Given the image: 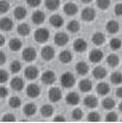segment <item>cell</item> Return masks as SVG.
<instances>
[{"label":"cell","mask_w":122,"mask_h":123,"mask_svg":"<svg viewBox=\"0 0 122 123\" xmlns=\"http://www.w3.org/2000/svg\"><path fill=\"white\" fill-rule=\"evenodd\" d=\"M61 84L64 88H72L75 85V76L71 72H64L61 76Z\"/></svg>","instance_id":"6da1fadb"},{"label":"cell","mask_w":122,"mask_h":123,"mask_svg":"<svg viewBox=\"0 0 122 123\" xmlns=\"http://www.w3.org/2000/svg\"><path fill=\"white\" fill-rule=\"evenodd\" d=\"M49 37H50V32L46 29H44V27L43 29H38L34 32V40L37 43H40V44L45 43V42H47Z\"/></svg>","instance_id":"7a4b0ae2"},{"label":"cell","mask_w":122,"mask_h":123,"mask_svg":"<svg viewBox=\"0 0 122 123\" xmlns=\"http://www.w3.org/2000/svg\"><path fill=\"white\" fill-rule=\"evenodd\" d=\"M40 78H42V82H43L44 84L51 85V84H53L55 80H56V75H55L53 71L47 70V71H44V72H43V75H42Z\"/></svg>","instance_id":"3957f363"},{"label":"cell","mask_w":122,"mask_h":123,"mask_svg":"<svg viewBox=\"0 0 122 123\" xmlns=\"http://www.w3.org/2000/svg\"><path fill=\"white\" fill-rule=\"evenodd\" d=\"M21 57L25 62H33L37 57V52L33 47H26V49H24Z\"/></svg>","instance_id":"277c9868"},{"label":"cell","mask_w":122,"mask_h":123,"mask_svg":"<svg viewBox=\"0 0 122 123\" xmlns=\"http://www.w3.org/2000/svg\"><path fill=\"white\" fill-rule=\"evenodd\" d=\"M69 42V36L64 32H58L56 36H55V44L58 46H64L68 44Z\"/></svg>","instance_id":"5b68a950"},{"label":"cell","mask_w":122,"mask_h":123,"mask_svg":"<svg viewBox=\"0 0 122 123\" xmlns=\"http://www.w3.org/2000/svg\"><path fill=\"white\" fill-rule=\"evenodd\" d=\"M103 57H104L103 52L101 50H98V49L92 50L91 52L89 53V61L91 62V63H100V62L103 59Z\"/></svg>","instance_id":"8992f818"},{"label":"cell","mask_w":122,"mask_h":123,"mask_svg":"<svg viewBox=\"0 0 122 123\" xmlns=\"http://www.w3.org/2000/svg\"><path fill=\"white\" fill-rule=\"evenodd\" d=\"M82 19L85 20V21H92L96 17V12L95 10L91 7H85L83 11H82Z\"/></svg>","instance_id":"52a82bcc"},{"label":"cell","mask_w":122,"mask_h":123,"mask_svg":"<svg viewBox=\"0 0 122 123\" xmlns=\"http://www.w3.org/2000/svg\"><path fill=\"white\" fill-rule=\"evenodd\" d=\"M40 55H42V58H43L44 61H51V59L55 57V50H53L51 46H44V47L42 49Z\"/></svg>","instance_id":"ba28073f"},{"label":"cell","mask_w":122,"mask_h":123,"mask_svg":"<svg viewBox=\"0 0 122 123\" xmlns=\"http://www.w3.org/2000/svg\"><path fill=\"white\" fill-rule=\"evenodd\" d=\"M87 47H88L87 42H85L84 39H82V38H78V39H76V40L74 42V49H75L76 52L82 53V52H84V51L87 50Z\"/></svg>","instance_id":"9c48e42d"},{"label":"cell","mask_w":122,"mask_h":123,"mask_svg":"<svg viewBox=\"0 0 122 123\" xmlns=\"http://www.w3.org/2000/svg\"><path fill=\"white\" fill-rule=\"evenodd\" d=\"M24 75H25V77H26L27 79L33 80V79H36V78L38 77L39 72H38V69H37L36 66H27V68L25 69Z\"/></svg>","instance_id":"30bf717a"},{"label":"cell","mask_w":122,"mask_h":123,"mask_svg":"<svg viewBox=\"0 0 122 123\" xmlns=\"http://www.w3.org/2000/svg\"><path fill=\"white\" fill-rule=\"evenodd\" d=\"M26 93L31 98H36L40 95V88L37 84H30L26 89Z\"/></svg>","instance_id":"8fae6325"},{"label":"cell","mask_w":122,"mask_h":123,"mask_svg":"<svg viewBox=\"0 0 122 123\" xmlns=\"http://www.w3.org/2000/svg\"><path fill=\"white\" fill-rule=\"evenodd\" d=\"M50 24H51V26H53L56 29H59L64 24V19L59 14H53L50 17Z\"/></svg>","instance_id":"7c38bea8"},{"label":"cell","mask_w":122,"mask_h":123,"mask_svg":"<svg viewBox=\"0 0 122 123\" xmlns=\"http://www.w3.org/2000/svg\"><path fill=\"white\" fill-rule=\"evenodd\" d=\"M62 98V91L58 88H51L49 91V99L51 102H58Z\"/></svg>","instance_id":"4fadbf2b"},{"label":"cell","mask_w":122,"mask_h":123,"mask_svg":"<svg viewBox=\"0 0 122 123\" xmlns=\"http://www.w3.org/2000/svg\"><path fill=\"white\" fill-rule=\"evenodd\" d=\"M0 29L2 31H11L13 29V21H12V19L11 18H7V17H5V18H2V19H0Z\"/></svg>","instance_id":"5bb4252c"},{"label":"cell","mask_w":122,"mask_h":123,"mask_svg":"<svg viewBox=\"0 0 122 123\" xmlns=\"http://www.w3.org/2000/svg\"><path fill=\"white\" fill-rule=\"evenodd\" d=\"M31 19H32V23H33V24L40 25V24H43L44 20H45V14H44L42 11H36V12H33Z\"/></svg>","instance_id":"9a60e30c"},{"label":"cell","mask_w":122,"mask_h":123,"mask_svg":"<svg viewBox=\"0 0 122 123\" xmlns=\"http://www.w3.org/2000/svg\"><path fill=\"white\" fill-rule=\"evenodd\" d=\"M78 88L82 92H89L92 89V83L90 79L85 78V79H82L78 84Z\"/></svg>","instance_id":"2e32d148"},{"label":"cell","mask_w":122,"mask_h":123,"mask_svg":"<svg viewBox=\"0 0 122 123\" xmlns=\"http://www.w3.org/2000/svg\"><path fill=\"white\" fill-rule=\"evenodd\" d=\"M106 30H107L108 33H110V34H115V33H117L119 30H120V25H119L117 21L110 20V21H108L107 25H106Z\"/></svg>","instance_id":"e0dca14e"},{"label":"cell","mask_w":122,"mask_h":123,"mask_svg":"<svg viewBox=\"0 0 122 123\" xmlns=\"http://www.w3.org/2000/svg\"><path fill=\"white\" fill-rule=\"evenodd\" d=\"M11 88H12L14 91H21L23 88H24V80H23L20 77H14V78L11 80Z\"/></svg>","instance_id":"ac0fdd59"},{"label":"cell","mask_w":122,"mask_h":123,"mask_svg":"<svg viewBox=\"0 0 122 123\" xmlns=\"http://www.w3.org/2000/svg\"><path fill=\"white\" fill-rule=\"evenodd\" d=\"M96 90H97V93H98V95H101V96H107L108 93L110 92V86H109V84H107V83L101 82V83L97 84Z\"/></svg>","instance_id":"d6986e66"},{"label":"cell","mask_w":122,"mask_h":123,"mask_svg":"<svg viewBox=\"0 0 122 123\" xmlns=\"http://www.w3.org/2000/svg\"><path fill=\"white\" fill-rule=\"evenodd\" d=\"M76 71L78 75L84 76V75H87L89 72V66H88V64L85 62H78L76 64Z\"/></svg>","instance_id":"ffe728a7"},{"label":"cell","mask_w":122,"mask_h":123,"mask_svg":"<svg viewBox=\"0 0 122 123\" xmlns=\"http://www.w3.org/2000/svg\"><path fill=\"white\" fill-rule=\"evenodd\" d=\"M84 105H87L88 108H90V109H94V108H96L98 105V99H97V97H95V96H87L85 98H84Z\"/></svg>","instance_id":"44dd1931"},{"label":"cell","mask_w":122,"mask_h":123,"mask_svg":"<svg viewBox=\"0 0 122 123\" xmlns=\"http://www.w3.org/2000/svg\"><path fill=\"white\" fill-rule=\"evenodd\" d=\"M66 103L70 105H77L79 103V95L77 92H70L66 95Z\"/></svg>","instance_id":"7402d4cb"},{"label":"cell","mask_w":122,"mask_h":123,"mask_svg":"<svg viewBox=\"0 0 122 123\" xmlns=\"http://www.w3.org/2000/svg\"><path fill=\"white\" fill-rule=\"evenodd\" d=\"M92 76L95 77L96 79H103L104 77L107 76V70H106L103 66H97V68L94 69Z\"/></svg>","instance_id":"603a6c76"},{"label":"cell","mask_w":122,"mask_h":123,"mask_svg":"<svg viewBox=\"0 0 122 123\" xmlns=\"http://www.w3.org/2000/svg\"><path fill=\"white\" fill-rule=\"evenodd\" d=\"M64 13L66 15H75L77 13V11H78V8H77V6L75 4H72V2H68L65 6H64Z\"/></svg>","instance_id":"cb8c5ba5"},{"label":"cell","mask_w":122,"mask_h":123,"mask_svg":"<svg viewBox=\"0 0 122 123\" xmlns=\"http://www.w3.org/2000/svg\"><path fill=\"white\" fill-rule=\"evenodd\" d=\"M91 40H92V43H94L95 45H102V44L106 42V37H104L103 33H101V32H96L95 34H92Z\"/></svg>","instance_id":"d4e9b609"},{"label":"cell","mask_w":122,"mask_h":123,"mask_svg":"<svg viewBox=\"0 0 122 123\" xmlns=\"http://www.w3.org/2000/svg\"><path fill=\"white\" fill-rule=\"evenodd\" d=\"M59 61H61L63 64L70 63V62L72 61V55H71V52L68 51V50L62 51L61 53H59Z\"/></svg>","instance_id":"484cf974"},{"label":"cell","mask_w":122,"mask_h":123,"mask_svg":"<svg viewBox=\"0 0 122 123\" xmlns=\"http://www.w3.org/2000/svg\"><path fill=\"white\" fill-rule=\"evenodd\" d=\"M26 14H27V11H26L25 7H23V6H18V7H15V10H14L15 19L21 20V19H24V18L26 17Z\"/></svg>","instance_id":"4316f807"},{"label":"cell","mask_w":122,"mask_h":123,"mask_svg":"<svg viewBox=\"0 0 122 123\" xmlns=\"http://www.w3.org/2000/svg\"><path fill=\"white\" fill-rule=\"evenodd\" d=\"M8 46H10V49H11L12 51L17 52V51H19V50L21 49L23 43H21V40H20V39L13 38V39H11V40H10V44H8Z\"/></svg>","instance_id":"83f0119b"},{"label":"cell","mask_w":122,"mask_h":123,"mask_svg":"<svg viewBox=\"0 0 122 123\" xmlns=\"http://www.w3.org/2000/svg\"><path fill=\"white\" fill-rule=\"evenodd\" d=\"M37 111V107L34 103H27L25 107H24V114L26 116H33Z\"/></svg>","instance_id":"f1b7e54d"},{"label":"cell","mask_w":122,"mask_h":123,"mask_svg":"<svg viewBox=\"0 0 122 123\" xmlns=\"http://www.w3.org/2000/svg\"><path fill=\"white\" fill-rule=\"evenodd\" d=\"M61 5V1L59 0H45V6L47 10L50 11H56Z\"/></svg>","instance_id":"f546056e"},{"label":"cell","mask_w":122,"mask_h":123,"mask_svg":"<svg viewBox=\"0 0 122 123\" xmlns=\"http://www.w3.org/2000/svg\"><path fill=\"white\" fill-rule=\"evenodd\" d=\"M119 63H120V58H119L117 55H109L107 57V64L109 66H111V68L117 66Z\"/></svg>","instance_id":"4dcf8cb0"},{"label":"cell","mask_w":122,"mask_h":123,"mask_svg":"<svg viewBox=\"0 0 122 123\" xmlns=\"http://www.w3.org/2000/svg\"><path fill=\"white\" fill-rule=\"evenodd\" d=\"M17 31H18V33H19L20 36L26 37V36H29V34H30L31 29H30V26H29L27 24H20V25L18 26Z\"/></svg>","instance_id":"1f68e13d"},{"label":"cell","mask_w":122,"mask_h":123,"mask_svg":"<svg viewBox=\"0 0 122 123\" xmlns=\"http://www.w3.org/2000/svg\"><path fill=\"white\" fill-rule=\"evenodd\" d=\"M102 107H103V109H106V110H111V109H114V107H115V101L113 98H110V97H106L102 101Z\"/></svg>","instance_id":"d6a6232c"},{"label":"cell","mask_w":122,"mask_h":123,"mask_svg":"<svg viewBox=\"0 0 122 123\" xmlns=\"http://www.w3.org/2000/svg\"><path fill=\"white\" fill-rule=\"evenodd\" d=\"M40 114L44 116V117H50L52 114H53V108L51 107L50 104H45L40 108Z\"/></svg>","instance_id":"836d02e7"},{"label":"cell","mask_w":122,"mask_h":123,"mask_svg":"<svg viewBox=\"0 0 122 123\" xmlns=\"http://www.w3.org/2000/svg\"><path fill=\"white\" fill-rule=\"evenodd\" d=\"M110 80H111L113 84H116V85L121 84L122 83V74L121 72H119V71L113 72V74L110 75Z\"/></svg>","instance_id":"e575fe53"},{"label":"cell","mask_w":122,"mask_h":123,"mask_svg":"<svg viewBox=\"0 0 122 123\" xmlns=\"http://www.w3.org/2000/svg\"><path fill=\"white\" fill-rule=\"evenodd\" d=\"M109 46H110V49L111 50H114V51H116V50H120L122 46V42L120 38H113L111 40H110V43H109Z\"/></svg>","instance_id":"d590c367"},{"label":"cell","mask_w":122,"mask_h":123,"mask_svg":"<svg viewBox=\"0 0 122 123\" xmlns=\"http://www.w3.org/2000/svg\"><path fill=\"white\" fill-rule=\"evenodd\" d=\"M79 27H81V25H79V23L76 21V20H71V21L68 24V30H69V32H71V33L78 32Z\"/></svg>","instance_id":"8d00e7d4"},{"label":"cell","mask_w":122,"mask_h":123,"mask_svg":"<svg viewBox=\"0 0 122 123\" xmlns=\"http://www.w3.org/2000/svg\"><path fill=\"white\" fill-rule=\"evenodd\" d=\"M8 104H10V107H11V108L17 109V108L20 107V104H21V101H20V98H19V97L13 96V97H11V98H10V101H8Z\"/></svg>","instance_id":"74e56055"},{"label":"cell","mask_w":122,"mask_h":123,"mask_svg":"<svg viewBox=\"0 0 122 123\" xmlns=\"http://www.w3.org/2000/svg\"><path fill=\"white\" fill-rule=\"evenodd\" d=\"M10 69H11V71H12L13 74H18V72L21 70V64H20V62L13 61L11 63V65H10Z\"/></svg>","instance_id":"f35d334b"},{"label":"cell","mask_w":122,"mask_h":123,"mask_svg":"<svg viewBox=\"0 0 122 123\" xmlns=\"http://www.w3.org/2000/svg\"><path fill=\"white\" fill-rule=\"evenodd\" d=\"M96 5L101 10H107L110 6V0H96Z\"/></svg>","instance_id":"ab89813d"},{"label":"cell","mask_w":122,"mask_h":123,"mask_svg":"<svg viewBox=\"0 0 122 123\" xmlns=\"http://www.w3.org/2000/svg\"><path fill=\"white\" fill-rule=\"evenodd\" d=\"M10 10V4L6 0H0V13L4 14Z\"/></svg>","instance_id":"60d3db41"},{"label":"cell","mask_w":122,"mask_h":123,"mask_svg":"<svg viewBox=\"0 0 122 123\" xmlns=\"http://www.w3.org/2000/svg\"><path fill=\"white\" fill-rule=\"evenodd\" d=\"M82 117H83V111H82L81 109L76 108V109L72 111V118H74L75 121H79Z\"/></svg>","instance_id":"b9f144b4"},{"label":"cell","mask_w":122,"mask_h":123,"mask_svg":"<svg viewBox=\"0 0 122 123\" xmlns=\"http://www.w3.org/2000/svg\"><path fill=\"white\" fill-rule=\"evenodd\" d=\"M100 120H101V117H100L98 112H90L88 115V121L89 122H98Z\"/></svg>","instance_id":"7bdbcfd3"},{"label":"cell","mask_w":122,"mask_h":123,"mask_svg":"<svg viewBox=\"0 0 122 123\" xmlns=\"http://www.w3.org/2000/svg\"><path fill=\"white\" fill-rule=\"evenodd\" d=\"M106 121L107 122H115V121H117V115L115 112H109L106 116Z\"/></svg>","instance_id":"ee69618b"},{"label":"cell","mask_w":122,"mask_h":123,"mask_svg":"<svg viewBox=\"0 0 122 123\" xmlns=\"http://www.w3.org/2000/svg\"><path fill=\"white\" fill-rule=\"evenodd\" d=\"M7 79H8V74L5 70H0V84L7 82Z\"/></svg>","instance_id":"f6af8a7d"},{"label":"cell","mask_w":122,"mask_h":123,"mask_svg":"<svg viewBox=\"0 0 122 123\" xmlns=\"http://www.w3.org/2000/svg\"><path fill=\"white\" fill-rule=\"evenodd\" d=\"M15 118L12 114H6L4 117H2V122H14Z\"/></svg>","instance_id":"bcb514c9"},{"label":"cell","mask_w":122,"mask_h":123,"mask_svg":"<svg viewBox=\"0 0 122 123\" xmlns=\"http://www.w3.org/2000/svg\"><path fill=\"white\" fill-rule=\"evenodd\" d=\"M26 2L31 7H37L40 5V0H26Z\"/></svg>","instance_id":"7dc6e473"},{"label":"cell","mask_w":122,"mask_h":123,"mask_svg":"<svg viewBox=\"0 0 122 123\" xmlns=\"http://www.w3.org/2000/svg\"><path fill=\"white\" fill-rule=\"evenodd\" d=\"M114 11H115V14L119 15V17H121L122 15V4H117V5H115Z\"/></svg>","instance_id":"c3c4849f"},{"label":"cell","mask_w":122,"mask_h":123,"mask_svg":"<svg viewBox=\"0 0 122 123\" xmlns=\"http://www.w3.org/2000/svg\"><path fill=\"white\" fill-rule=\"evenodd\" d=\"M7 95H8V90H7L5 86H0V97L4 98V97H6Z\"/></svg>","instance_id":"681fc988"},{"label":"cell","mask_w":122,"mask_h":123,"mask_svg":"<svg viewBox=\"0 0 122 123\" xmlns=\"http://www.w3.org/2000/svg\"><path fill=\"white\" fill-rule=\"evenodd\" d=\"M5 62H6V55L2 51H0V65H4Z\"/></svg>","instance_id":"f907efd6"},{"label":"cell","mask_w":122,"mask_h":123,"mask_svg":"<svg viewBox=\"0 0 122 123\" xmlns=\"http://www.w3.org/2000/svg\"><path fill=\"white\" fill-rule=\"evenodd\" d=\"M116 96H117L119 98H122V86L116 89Z\"/></svg>","instance_id":"816d5d0a"},{"label":"cell","mask_w":122,"mask_h":123,"mask_svg":"<svg viewBox=\"0 0 122 123\" xmlns=\"http://www.w3.org/2000/svg\"><path fill=\"white\" fill-rule=\"evenodd\" d=\"M65 121V118L63 117V116H57V117H55V122H64Z\"/></svg>","instance_id":"f5cc1de1"},{"label":"cell","mask_w":122,"mask_h":123,"mask_svg":"<svg viewBox=\"0 0 122 123\" xmlns=\"http://www.w3.org/2000/svg\"><path fill=\"white\" fill-rule=\"evenodd\" d=\"M5 44V37L2 34H0V46H2Z\"/></svg>","instance_id":"db71d44e"},{"label":"cell","mask_w":122,"mask_h":123,"mask_svg":"<svg viewBox=\"0 0 122 123\" xmlns=\"http://www.w3.org/2000/svg\"><path fill=\"white\" fill-rule=\"evenodd\" d=\"M92 0H82V2H84V4H89V2H91Z\"/></svg>","instance_id":"11a10c76"},{"label":"cell","mask_w":122,"mask_h":123,"mask_svg":"<svg viewBox=\"0 0 122 123\" xmlns=\"http://www.w3.org/2000/svg\"><path fill=\"white\" fill-rule=\"evenodd\" d=\"M119 110H120V111L122 112V102L120 103V105H119Z\"/></svg>","instance_id":"9f6ffc18"}]
</instances>
